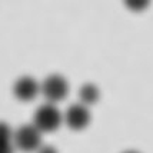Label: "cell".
Listing matches in <instances>:
<instances>
[{"instance_id": "obj_1", "label": "cell", "mask_w": 153, "mask_h": 153, "mask_svg": "<svg viewBox=\"0 0 153 153\" xmlns=\"http://www.w3.org/2000/svg\"><path fill=\"white\" fill-rule=\"evenodd\" d=\"M62 123V114L53 105L40 106L33 117V125L40 132H53Z\"/></svg>"}, {"instance_id": "obj_2", "label": "cell", "mask_w": 153, "mask_h": 153, "mask_svg": "<svg viewBox=\"0 0 153 153\" xmlns=\"http://www.w3.org/2000/svg\"><path fill=\"white\" fill-rule=\"evenodd\" d=\"M40 92L49 102H60L66 97L67 92H69V85L63 76L50 74L42 83Z\"/></svg>"}, {"instance_id": "obj_3", "label": "cell", "mask_w": 153, "mask_h": 153, "mask_svg": "<svg viewBox=\"0 0 153 153\" xmlns=\"http://www.w3.org/2000/svg\"><path fill=\"white\" fill-rule=\"evenodd\" d=\"M42 132H40L34 125H27L22 126L14 133V143L23 152H32L39 149L40 142H42Z\"/></svg>"}, {"instance_id": "obj_4", "label": "cell", "mask_w": 153, "mask_h": 153, "mask_svg": "<svg viewBox=\"0 0 153 153\" xmlns=\"http://www.w3.org/2000/svg\"><path fill=\"white\" fill-rule=\"evenodd\" d=\"M65 122L70 129L73 130H82L89 125L90 122V113L86 109V105H73L66 110L65 113Z\"/></svg>"}, {"instance_id": "obj_5", "label": "cell", "mask_w": 153, "mask_h": 153, "mask_svg": "<svg viewBox=\"0 0 153 153\" xmlns=\"http://www.w3.org/2000/svg\"><path fill=\"white\" fill-rule=\"evenodd\" d=\"M40 87L37 85V82L32 79L30 76H23L20 77L16 83H14L13 92L14 96L22 102H30L36 97V94L39 93Z\"/></svg>"}, {"instance_id": "obj_6", "label": "cell", "mask_w": 153, "mask_h": 153, "mask_svg": "<svg viewBox=\"0 0 153 153\" xmlns=\"http://www.w3.org/2000/svg\"><path fill=\"white\" fill-rule=\"evenodd\" d=\"M99 89L92 83H87L85 86H82L79 90V99L83 105H94L99 100Z\"/></svg>"}, {"instance_id": "obj_7", "label": "cell", "mask_w": 153, "mask_h": 153, "mask_svg": "<svg viewBox=\"0 0 153 153\" xmlns=\"http://www.w3.org/2000/svg\"><path fill=\"white\" fill-rule=\"evenodd\" d=\"M123 3L132 12H143L149 7L150 0H123Z\"/></svg>"}, {"instance_id": "obj_8", "label": "cell", "mask_w": 153, "mask_h": 153, "mask_svg": "<svg viewBox=\"0 0 153 153\" xmlns=\"http://www.w3.org/2000/svg\"><path fill=\"white\" fill-rule=\"evenodd\" d=\"M12 139V130L6 123L0 122V143H10Z\"/></svg>"}, {"instance_id": "obj_9", "label": "cell", "mask_w": 153, "mask_h": 153, "mask_svg": "<svg viewBox=\"0 0 153 153\" xmlns=\"http://www.w3.org/2000/svg\"><path fill=\"white\" fill-rule=\"evenodd\" d=\"M0 153H13L10 143H0Z\"/></svg>"}, {"instance_id": "obj_10", "label": "cell", "mask_w": 153, "mask_h": 153, "mask_svg": "<svg viewBox=\"0 0 153 153\" xmlns=\"http://www.w3.org/2000/svg\"><path fill=\"white\" fill-rule=\"evenodd\" d=\"M37 153H57V152L52 146H42V147H39V152Z\"/></svg>"}, {"instance_id": "obj_11", "label": "cell", "mask_w": 153, "mask_h": 153, "mask_svg": "<svg viewBox=\"0 0 153 153\" xmlns=\"http://www.w3.org/2000/svg\"><path fill=\"white\" fill-rule=\"evenodd\" d=\"M125 153H137V152H133V150H130V152H125Z\"/></svg>"}]
</instances>
